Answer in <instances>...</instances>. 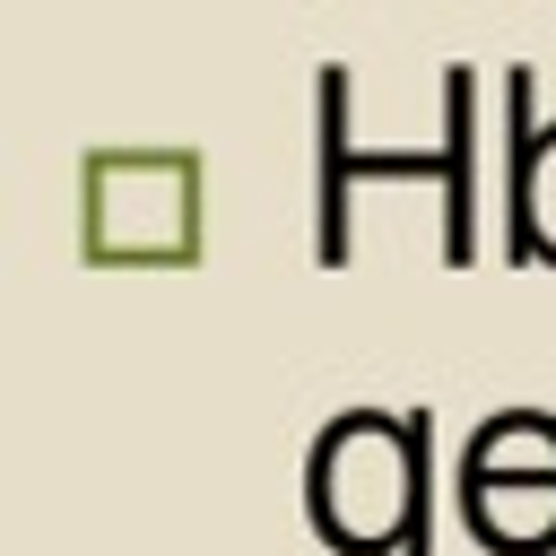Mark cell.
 <instances>
[{"label": "cell", "instance_id": "obj_1", "mask_svg": "<svg viewBox=\"0 0 556 556\" xmlns=\"http://www.w3.org/2000/svg\"><path fill=\"white\" fill-rule=\"evenodd\" d=\"M313 521L339 556H400L417 495L434 478V417H382V408H348L321 426L313 443Z\"/></svg>", "mask_w": 556, "mask_h": 556}, {"label": "cell", "instance_id": "obj_4", "mask_svg": "<svg viewBox=\"0 0 556 556\" xmlns=\"http://www.w3.org/2000/svg\"><path fill=\"white\" fill-rule=\"evenodd\" d=\"M443 261H478V70L443 78Z\"/></svg>", "mask_w": 556, "mask_h": 556}, {"label": "cell", "instance_id": "obj_2", "mask_svg": "<svg viewBox=\"0 0 556 556\" xmlns=\"http://www.w3.org/2000/svg\"><path fill=\"white\" fill-rule=\"evenodd\" d=\"M130 217L113 261H191L200 252V156L191 148H104L87 156V252Z\"/></svg>", "mask_w": 556, "mask_h": 556}, {"label": "cell", "instance_id": "obj_6", "mask_svg": "<svg viewBox=\"0 0 556 556\" xmlns=\"http://www.w3.org/2000/svg\"><path fill=\"white\" fill-rule=\"evenodd\" d=\"M504 200H513L504 252H513V261H556V122H539L530 156L504 174Z\"/></svg>", "mask_w": 556, "mask_h": 556}, {"label": "cell", "instance_id": "obj_3", "mask_svg": "<svg viewBox=\"0 0 556 556\" xmlns=\"http://www.w3.org/2000/svg\"><path fill=\"white\" fill-rule=\"evenodd\" d=\"M513 504H547L556 513V417L547 408H504L460 452V521L478 530V547L504 556Z\"/></svg>", "mask_w": 556, "mask_h": 556}, {"label": "cell", "instance_id": "obj_5", "mask_svg": "<svg viewBox=\"0 0 556 556\" xmlns=\"http://www.w3.org/2000/svg\"><path fill=\"white\" fill-rule=\"evenodd\" d=\"M348 182H356V139H348V70H321V261H348Z\"/></svg>", "mask_w": 556, "mask_h": 556}]
</instances>
